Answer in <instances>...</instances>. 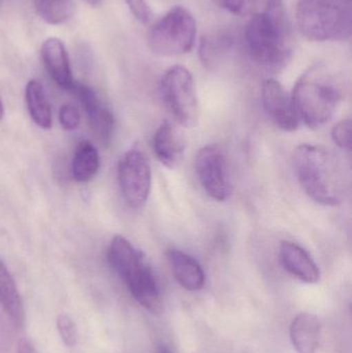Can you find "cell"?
Here are the masks:
<instances>
[{"mask_svg": "<svg viewBox=\"0 0 352 353\" xmlns=\"http://www.w3.org/2000/svg\"><path fill=\"white\" fill-rule=\"evenodd\" d=\"M291 97L300 123L318 128L336 113L343 99V88L333 72L318 64L302 74Z\"/></svg>", "mask_w": 352, "mask_h": 353, "instance_id": "6da1fadb", "label": "cell"}, {"mask_svg": "<svg viewBox=\"0 0 352 353\" xmlns=\"http://www.w3.org/2000/svg\"><path fill=\"white\" fill-rule=\"evenodd\" d=\"M291 31L283 0H267L264 12L254 14L245 37L254 61L268 68H280L291 57Z\"/></svg>", "mask_w": 352, "mask_h": 353, "instance_id": "7a4b0ae2", "label": "cell"}, {"mask_svg": "<svg viewBox=\"0 0 352 353\" xmlns=\"http://www.w3.org/2000/svg\"><path fill=\"white\" fill-rule=\"evenodd\" d=\"M293 161L300 185L313 201L330 207L342 203V173L328 150L316 145H300L293 152Z\"/></svg>", "mask_w": 352, "mask_h": 353, "instance_id": "3957f363", "label": "cell"}, {"mask_svg": "<svg viewBox=\"0 0 352 353\" xmlns=\"http://www.w3.org/2000/svg\"><path fill=\"white\" fill-rule=\"evenodd\" d=\"M107 261L141 306L153 314L161 313L163 300L154 273L130 241L116 236L110 245Z\"/></svg>", "mask_w": 352, "mask_h": 353, "instance_id": "277c9868", "label": "cell"}, {"mask_svg": "<svg viewBox=\"0 0 352 353\" xmlns=\"http://www.w3.org/2000/svg\"><path fill=\"white\" fill-rule=\"evenodd\" d=\"M297 23L309 41H346L352 32V1L299 0Z\"/></svg>", "mask_w": 352, "mask_h": 353, "instance_id": "5b68a950", "label": "cell"}, {"mask_svg": "<svg viewBox=\"0 0 352 353\" xmlns=\"http://www.w3.org/2000/svg\"><path fill=\"white\" fill-rule=\"evenodd\" d=\"M196 22L184 6H175L151 26L148 46L159 56L183 55L191 51L196 43Z\"/></svg>", "mask_w": 352, "mask_h": 353, "instance_id": "8992f818", "label": "cell"}, {"mask_svg": "<svg viewBox=\"0 0 352 353\" xmlns=\"http://www.w3.org/2000/svg\"><path fill=\"white\" fill-rule=\"evenodd\" d=\"M159 92L176 121L186 128L198 125L200 105L194 77L182 65L169 68L161 77Z\"/></svg>", "mask_w": 352, "mask_h": 353, "instance_id": "52a82bcc", "label": "cell"}, {"mask_svg": "<svg viewBox=\"0 0 352 353\" xmlns=\"http://www.w3.org/2000/svg\"><path fill=\"white\" fill-rule=\"evenodd\" d=\"M118 180L124 201L130 207L140 209L147 203L152 174L148 157L140 147L130 149L120 159Z\"/></svg>", "mask_w": 352, "mask_h": 353, "instance_id": "ba28073f", "label": "cell"}, {"mask_svg": "<svg viewBox=\"0 0 352 353\" xmlns=\"http://www.w3.org/2000/svg\"><path fill=\"white\" fill-rule=\"evenodd\" d=\"M194 169L203 188L215 201H225L231 196V185L227 173L225 153L216 145H209L198 151Z\"/></svg>", "mask_w": 352, "mask_h": 353, "instance_id": "9c48e42d", "label": "cell"}, {"mask_svg": "<svg viewBox=\"0 0 352 353\" xmlns=\"http://www.w3.org/2000/svg\"><path fill=\"white\" fill-rule=\"evenodd\" d=\"M262 107L275 125L285 132H293L300 122L293 109L291 97L284 87L274 79H269L262 85Z\"/></svg>", "mask_w": 352, "mask_h": 353, "instance_id": "30bf717a", "label": "cell"}, {"mask_svg": "<svg viewBox=\"0 0 352 353\" xmlns=\"http://www.w3.org/2000/svg\"><path fill=\"white\" fill-rule=\"evenodd\" d=\"M70 91L74 93L88 117L89 125L101 142L109 144L115 126L113 114L101 105L96 93L86 85L74 82Z\"/></svg>", "mask_w": 352, "mask_h": 353, "instance_id": "8fae6325", "label": "cell"}, {"mask_svg": "<svg viewBox=\"0 0 352 353\" xmlns=\"http://www.w3.org/2000/svg\"><path fill=\"white\" fill-rule=\"evenodd\" d=\"M183 134L171 122L163 121L153 138V149L158 161L165 167L174 170L179 167L185 153Z\"/></svg>", "mask_w": 352, "mask_h": 353, "instance_id": "7c38bea8", "label": "cell"}, {"mask_svg": "<svg viewBox=\"0 0 352 353\" xmlns=\"http://www.w3.org/2000/svg\"><path fill=\"white\" fill-rule=\"evenodd\" d=\"M41 55L48 74L56 84L70 90L74 81L64 43L57 37H50L41 45Z\"/></svg>", "mask_w": 352, "mask_h": 353, "instance_id": "4fadbf2b", "label": "cell"}, {"mask_svg": "<svg viewBox=\"0 0 352 353\" xmlns=\"http://www.w3.org/2000/svg\"><path fill=\"white\" fill-rule=\"evenodd\" d=\"M280 259L287 272L306 283H316L320 278V272L311 255L298 244L282 242L280 246Z\"/></svg>", "mask_w": 352, "mask_h": 353, "instance_id": "5bb4252c", "label": "cell"}, {"mask_svg": "<svg viewBox=\"0 0 352 353\" xmlns=\"http://www.w3.org/2000/svg\"><path fill=\"white\" fill-rule=\"evenodd\" d=\"M167 259L174 277L182 288L189 292H196L204 288L206 281L204 270L191 255L178 249H169Z\"/></svg>", "mask_w": 352, "mask_h": 353, "instance_id": "9a60e30c", "label": "cell"}, {"mask_svg": "<svg viewBox=\"0 0 352 353\" xmlns=\"http://www.w3.org/2000/svg\"><path fill=\"white\" fill-rule=\"evenodd\" d=\"M320 323L316 315L302 312L291 325V340L298 353H316L320 346Z\"/></svg>", "mask_w": 352, "mask_h": 353, "instance_id": "2e32d148", "label": "cell"}, {"mask_svg": "<svg viewBox=\"0 0 352 353\" xmlns=\"http://www.w3.org/2000/svg\"><path fill=\"white\" fill-rule=\"evenodd\" d=\"M0 304L18 327L24 323L22 299L14 278L0 259Z\"/></svg>", "mask_w": 352, "mask_h": 353, "instance_id": "e0dca14e", "label": "cell"}, {"mask_svg": "<svg viewBox=\"0 0 352 353\" xmlns=\"http://www.w3.org/2000/svg\"><path fill=\"white\" fill-rule=\"evenodd\" d=\"M27 108L32 121L43 130L52 126L51 107L43 85L37 80L29 81L25 90Z\"/></svg>", "mask_w": 352, "mask_h": 353, "instance_id": "ac0fdd59", "label": "cell"}, {"mask_svg": "<svg viewBox=\"0 0 352 353\" xmlns=\"http://www.w3.org/2000/svg\"><path fill=\"white\" fill-rule=\"evenodd\" d=\"M233 39L225 33L205 35L200 39V62L208 70H215L225 59L229 50L231 49Z\"/></svg>", "mask_w": 352, "mask_h": 353, "instance_id": "d6986e66", "label": "cell"}, {"mask_svg": "<svg viewBox=\"0 0 352 353\" xmlns=\"http://www.w3.org/2000/svg\"><path fill=\"white\" fill-rule=\"evenodd\" d=\"M99 165L101 159L97 149L87 141L80 143L72 159V171L74 180L88 182L96 175Z\"/></svg>", "mask_w": 352, "mask_h": 353, "instance_id": "ffe728a7", "label": "cell"}, {"mask_svg": "<svg viewBox=\"0 0 352 353\" xmlns=\"http://www.w3.org/2000/svg\"><path fill=\"white\" fill-rule=\"evenodd\" d=\"M56 325L64 345L68 347L76 346L78 342V333L74 321L68 315L60 314L56 319Z\"/></svg>", "mask_w": 352, "mask_h": 353, "instance_id": "44dd1931", "label": "cell"}, {"mask_svg": "<svg viewBox=\"0 0 352 353\" xmlns=\"http://www.w3.org/2000/svg\"><path fill=\"white\" fill-rule=\"evenodd\" d=\"M351 119L341 120L332 128L331 136H332L333 142L342 150L351 151Z\"/></svg>", "mask_w": 352, "mask_h": 353, "instance_id": "7402d4cb", "label": "cell"}, {"mask_svg": "<svg viewBox=\"0 0 352 353\" xmlns=\"http://www.w3.org/2000/svg\"><path fill=\"white\" fill-rule=\"evenodd\" d=\"M223 10L238 16H247L253 12L258 0H213Z\"/></svg>", "mask_w": 352, "mask_h": 353, "instance_id": "603a6c76", "label": "cell"}, {"mask_svg": "<svg viewBox=\"0 0 352 353\" xmlns=\"http://www.w3.org/2000/svg\"><path fill=\"white\" fill-rule=\"evenodd\" d=\"M59 121L65 130H74L79 128L81 122L80 112L74 105L65 103L60 108Z\"/></svg>", "mask_w": 352, "mask_h": 353, "instance_id": "cb8c5ba5", "label": "cell"}, {"mask_svg": "<svg viewBox=\"0 0 352 353\" xmlns=\"http://www.w3.org/2000/svg\"><path fill=\"white\" fill-rule=\"evenodd\" d=\"M128 8L140 22L148 23L152 19V10L146 0H125Z\"/></svg>", "mask_w": 352, "mask_h": 353, "instance_id": "d4e9b609", "label": "cell"}, {"mask_svg": "<svg viewBox=\"0 0 352 353\" xmlns=\"http://www.w3.org/2000/svg\"><path fill=\"white\" fill-rule=\"evenodd\" d=\"M72 3V0H35V8L37 10L55 12Z\"/></svg>", "mask_w": 352, "mask_h": 353, "instance_id": "484cf974", "label": "cell"}, {"mask_svg": "<svg viewBox=\"0 0 352 353\" xmlns=\"http://www.w3.org/2000/svg\"><path fill=\"white\" fill-rule=\"evenodd\" d=\"M17 353H37L34 346L27 339H21L18 342Z\"/></svg>", "mask_w": 352, "mask_h": 353, "instance_id": "4316f807", "label": "cell"}, {"mask_svg": "<svg viewBox=\"0 0 352 353\" xmlns=\"http://www.w3.org/2000/svg\"><path fill=\"white\" fill-rule=\"evenodd\" d=\"M157 353H174L173 350L169 347V346L165 345V344H161L158 346V350H157Z\"/></svg>", "mask_w": 352, "mask_h": 353, "instance_id": "83f0119b", "label": "cell"}, {"mask_svg": "<svg viewBox=\"0 0 352 353\" xmlns=\"http://www.w3.org/2000/svg\"><path fill=\"white\" fill-rule=\"evenodd\" d=\"M84 1H86L87 3L89 4V6H95L99 3V1H101V0H84Z\"/></svg>", "mask_w": 352, "mask_h": 353, "instance_id": "f1b7e54d", "label": "cell"}, {"mask_svg": "<svg viewBox=\"0 0 352 353\" xmlns=\"http://www.w3.org/2000/svg\"><path fill=\"white\" fill-rule=\"evenodd\" d=\"M4 115V108H3V103H2L1 99H0V120L3 118Z\"/></svg>", "mask_w": 352, "mask_h": 353, "instance_id": "f546056e", "label": "cell"}]
</instances>
